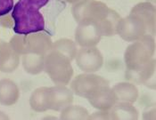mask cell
Returning a JSON list of instances; mask_svg holds the SVG:
<instances>
[{
    "label": "cell",
    "mask_w": 156,
    "mask_h": 120,
    "mask_svg": "<svg viewBox=\"0 0 156 120\" xmlns=\"http://www.w3.org/2000/svg\"><path fill=\"white\" fill-rule=\"evenodd\" d=\"M74 60L79 69L85 73H96L104 65V56L96 46L79 49Z\"/></svg>",
    "instance_id": "obj_7"
},
{
    "label": "cell",
    "mask_w": 156,
    "mask_h": 120,
    "mask_svg": "<svg viewBox=\"0 0 156 120\" xmlns=\"http://www.w3.org/2000/svg\"><path fill=\"white\" fill-rule=\"evenodd\" d=\"M52 50L57 51L62 53L72 61L75 59V56L78 52L77 44L74 41H72V39H68V38H61L53 42Z\"/></svg>",
    "instance_id": "obj_21"
},
{
    "label": "cell",
    "mask_w": 156,
    "mask_h": 120,
    "mask_svg": "<svg viewBox=\"0 0 156 120\" xmlns=\"http://www.w3.org/2000/svg\"><path fill=\"white\" fill-rule=\"evenodd\" d=\"M155 41L151 34L129 45L124 53V61L127 71H137L154 58Z\"/></svg>",
    "instance_id": "obj_2"
},
{
    "label": "cell",
    "mask_w": 156,
    "mask_h": 120,
    "mask_svg": "<svg viewBox=\"0 0 156 120\" xmlns=\"http://www.w3.org/2000/svg\"><path fill=\"white\" fill-rule=\"evenodd\" d=\"M20 98V89L17 84L9 78L0 79V104L14 105Z\"/></svg>",
    "instance_id": "obj_15"
},
{
    "label": "cell",
    "mask_w": 156,
    "mask_h": 120,
    "mask_svg": "<svg viewBox=\"0 0 156 120\" xmlns=\"http://www.w3.org/2000/svg\"><path fill=\"white\" fill-rule=\"evenodd\" d=\"M108 81L95 73H83L76 76L71 83V89L74 94L88 99L100 88L108 85Z\"/></svg>",
    "instance_id": "obj_6"
},
{
    "label": "cell",
    "mask_w": 156,
    "mask_h": 120,
    "mask_svg": "<svg viewBox=\"0 0 156 120\" xmlns=\"http://www.w3.org/2000/svg\"><path fill=\"white\" fill-rule=\"evenodd\" d=\"M112 91L114 92L117 101L134 103L139 96L138 88L131 82L117 83L112 87Z\"/></svg>",
    "instance_id": "obj_17"
},
{
    "label": "cell",
    "mask_w": 156,
    "mask_h": 120,
    "mask_svg": "<svg viewBox=\"0 0 156 120\" xmlns=\"http://www.w3.org/2000/svg\"><path fill=\"white\" fill-rule=\"evenodd\" d=\"M111 120H136L138 118L139 113L133 103L117 101L109 109Z\"/></svg>",
    "instance_id": "obj_16"
},
{
    "label": "cell",
    "mask_w": 156,
    "mask_h": 120,
    "mask_svg": "<svg viewBox=\"0 0 156 120\" xmlns=\"http://www.w3.org/2000/svg\"><path fill=\"white\" fill-rule=\"evenodd\" d=\"M71 88L64 84H55L49 87L48 106L49 109L61 111L67 106L72 104L74 96Z\"/></svg>",
    "instance_id": "obj_10"
},
{
    "label": "cell",
    "mask_w": 156,
    "mask_h": 120,
    "mask_svg": "<svg viewBox=\"0 0 156 120\" xmlns=\"http://www.w3.org/2000/svg\"><path fill=\"white\" fill-rule=\"evenodd\" d=\"M108 9V6L101 1L80 0L73 4L72 13L78 23L82 22H96L99 23L105 16Z\"/></svg>",
    "instance_id": "obj_5"
},
{
    "label": "cell",
    "mask_w": 156,
    "mask_h": 120,
    "mask_svg": "<svg viewBox=\"0 0 156 120\" xmlns=\"http://www.w3.org/2000/svg\"><path fill=\"white\" fill-rule=\"evenodd\" d=\"M8 118H9L8 116H7L5 112L0 111V119H8Z\"/></svg>",
    "instance_id": "obj_25"
},
{
    "label": "cell",
    "mask_w": 156,
    "mask_h": 120,
    "mask_svg": "<svg viewBox=\"0 0 156 120\" xmlns=\"http://www.w3.org/2000/svg\"><path fill=\"white\" fill-rule=\"evenodd\" d=\"M62 1H64V2H66V3H69V4H75V3H77L78 1H80V0H62Z\"/></svg>",
    "instance_id": "obj_26"
},
{
    "label": "cell",
    "mask_w": 156,
    "mask_h": 120,
    "mask_svg": "<svg viewBox=\"0 0 156 120\" xmlns=\"http://www.w3.org/2000/svg\"><path fill=\"white\" fill-rule=\"evenodd\" d=\"M44 71L55 84L64 85L72 81L74 74L72 60L55 50H51L45 56Z\"/></svg>",
    "instance_id": "obj_4"
},
{
    "label": "cell",
    "mask_w": 156,
    "mask_h": 120,
    "mask_svg": "<svg viewBox=\"0 0 156 120\" xmlns=\"http://www.w3.org/2000/svg\"><path fill=\"white\" fill-rule=\"evenodd\" d=\"M126 77L132 82L144 84L150 89H155V59H152L137 71H127Z\"/></svg>",
    "instance_id": "obj_13"
},
{
    "label": "cell",
    "mask_w": 156,
    "mask_h": 120,
    "mask_svg": "<svg viewBox=\"0 0 156 120\" xmlns=\"http://www.w3.org/2000/svg\"><path fill=\"white\" fill-rule=\"evenodd\" d=\"M121 19L120 15L115 10L109 7L108 11L103 20L98 23L102 36H112L117 35L118 26Z\"/></svg>",
    "instance_id": "obj_18"
},
{
    "label": "cell",
    "mask_w": 156,
    "mask_h": 120,
    "mask_svg": "<svg viewBox=\"0 0 156 120\" xmlns=\"http://www.w3.org/2000/svg\"><path fill=\"white\" fill-rule=\"evenodd\" d=\"M10 44L20 55L29 53L47 55L53 46V41L50 36L43 31L28 35L17 34L11 38Z\"/></svg>",
    "instance_id": "obj_3"
},
{
    "label": "cell",
    "mask_w": 156,
    "mask_h": 120,
    "mask_svg": "<svg viewBox=\"0 0 156 120\" xmlns=\"http://www.w3.org/2000/svg\"><path fill=\"white\" fill-rule=\"evenodd\" d=\"M49 87L42 86L34 90L30 97V106L36 112H45L49 110L48 106Z\"/></svg>",
    "instance_id": "obj_20"
},
{
    "label": "cell",
    "mask_w": 156,
    "mask_h": 120,
    "mask_svg": "<svg viewBox=\"0 0 156 120\" xmlns=\"http://www.w3.org/2000/svg\"><path fill=\"white\" fill-rule=\"evenodd\" d=\"M20 56L10 43L0 40V71L12 73L16 70L20 64Z\"/></svg>",
    "instance_id": "obj_12"
},
{
    "label": "cell",
    "mask_w": 156,
    "mask_h": 120,
    "mask_svg": "<svg viewBox=\"0 0 156 120\" xmlns=\"http://www.w3.org/2000/svg\"><path fill=\"white\" fill-rule=\"evenodd\" d=\"M102 36L99 25L96 22H80L75 30V41L80 47L96 46Z\"/></svg>",
    "instance_id": "obj_9"
},
{
    "label": "cell",
    "mask_w": 156,
    "mask_h": 120,
    "mask_svg": "<svg viewBox=\"0 0 156 120\" xmlns=\"http://www.w3.org/2000/svg\"><path fill=\"white\" fill-rule=\"evenodd\" d=\"M88 119L93 120H107L110 119L109 110H98L93 114H89Z\"/></svg>",
    "instance_id": "obj_24"
},
{
    "label": "cell",
    "mask_w": 156,
    "mask_h": 120,
    "mask_svg": "<svg viewBox=\"0 0 156 120\" xmlns=\"http://www.w3.org/2000/svg\"><path fill=\"white\" fill-rule=\"evenodd\" d=\"M147 34V30L144 22L136 16L129 14L121 18L118 26L117 35L127 42L136 41Z\"/></svg>",
    "instance_id": "obj_8"
},
{
    "label": "cell",
    "mask_w": 156,
    "mask_h": 120,
    "mask_svg": "<svg viewBox=\"0 0 156 120\" xmlns=\"http://www.w3.org/2000/svg\"><path fill=\"white\" fill-rule=\"evenodd\" d=\"M132 14L139 18L145 25L148 34L154 36L155 33V6L150 2H142L136 4L130 11Z\"/></svg>",
    "instance_id": "obj_11"
},
{
    "label": "cell",
    "mask_w": 156,
    "mask_h": 120,
    "mask_svg": "<svg viewBox=\"0 0 156 120\" xmlns=\"http://www.w3.org/2000/svg\"><path fill=\"white\" fill-rule=\"evenodd\" d=\"M22 63L24 70L30 75H38L45 70V56L29 53L22 55Z\"/></svg>",
    "instance_id": "obj_19"
},
{
    "label": "cell",
    "mask_w": 156,
    "mask_h": 120,
    "mask_svg": "<svg viewBox=\"0 0 156 120\" xmlns=\"http://www.w3.org/2000/svg\"><path fill=\"white\" fill-rule=\"evenodd\" d=\"M13 8V0H0V17L7 15Z\"/></svg>",
    "instance_id": "obj_23"
},
{
    "label": "cell",
    "mask_w": 156,
    "mask_h": 120,
    "mask_svg": "<svg viewBox=\"0 0 156 120\" xmlns=\"http://www.w3.org/2000/svg\"><path fill=\"white\" fill-rule=\"evenodd\" d=\"M88 110L82 106L69 105L61 110L60 118L62 120H86L89 117Z\"/></svg>",
    "instance_id": "obj_22"
},
{
    "label": "cell",
    "mask_w": 156,
    "mask_h": 120,
    "mask_svg": "<svg viewBox=\"0 0 156 120\" xmlns=\"http://www.w3.org/2000/svg\"><path fill=\"white\" fill-rule=\"evenodd\" d=\"M87 100L91 106L98 110H109L117 102L114 92L109 84L100 88Z\"/></svg>",
    "instance_id": "obj_14"
},
{
    "label": "cell",
    "mask_w": 156,
    "mask_h": 120,
    "mask_svg": "<svg viewBox=\"0 0 156 120\" xmlns=\"http://www.w3.org/2000/svg\"><path fill=\"white\" fill-rule=\"evenodd\" d=\"M49 0H19L12 8L13 31L19 35H28L45 29V19L40 12Z\"/></svg>",
    "instance_id": "obj_1"
}]
</instances>
